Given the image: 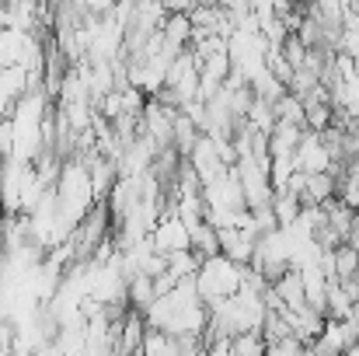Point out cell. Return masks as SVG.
Returning <instances> with one entry per match:
<instances>
[{
    "instance_id": "cell-11",
    "label": "cell",
    "mask_w": 359,
    "mask_h": 356,
    "mask_svg": "<svg viewBox=\"0 0 359 356\" xmlns=\"http://www.w3.org/2000/svg\"><path fill=\"white\" fill-rule=\"evenodd\" d=\"M192 248H196L203 258L220 255V231H217V224H213V220H203V224H196V228H192Z\"/></svg>"
},
{
    "instance_id": "cell-12",
    "label": "cell",
    "mask_w": 359,
    "mask_h": 356,
    "mask_svg": "<svg viewBox=\"0 0 359 356\" xmlns=\"http://www.w3.org/2000/svg\"><path fill=\"white\" fill-rule=\"evenodd\" d=\"M231 353L238 356H258L265 353V336L258 329H248V332H238L234 343H231Z\"/></svg>"
},
{
    "instance_id": "cell-3",
    "label": "cell",
    "mask_w": 359,
    "mask_h": 356,
    "mask_svg": "<svg viewBox=\"0 0 359 356\" xmlns=\"http://www.w3.org/2000/svg\"><path fill=\"white\" fill-rule=\"evenodd\" d=\"M297 168L300 171H328L335 161H332V150H328V143L321 140V133L318 129H307L304 133V140H300V147H297Z\"/></svg>"
},
{
    "instance_id": "cell-5",
    "label": "cell",
    "mask_w": 359,
    "mask_h": 356,
    "mask_svg": "<svg viewBox=\"0 0 359 356\" xmlns=\"http://www.w3.org/2000/svg\"><path fill=\"white\" fill-rule=\"evenodd\" d=\"M143 336H147V315L129 308L122 318V336L112 353H143Z\"/></svg>"
},
{
    "instance_id": "cell-13",
    "label": "cell",
    "mask_w": 359,
    "mask_h": 356,
    "mask_svg": "<svg viewBox=\"0 0 359 356\" xmlns=\"http://www.w3.org/2000/svg\"><path fill=\"white\" fill-rule=\"evenodd\" d=\"M248 122L269 133V129L276 126V105H272L269 98H258V95H255V102H251V109H248Z\"/></svg>"
},
{
    "instance_id": "cell-2",
    "label": "cell",
    "mask_w": 359,
    "mask_h": 356,
    "mask_svg": "<svg viewBox=\"0 0 359 356\" xmlns=\"http://www.w3.org/2000/svg\"><path fill=\"white\" fill-rule=\"evenodd\" d=\"M150 241H154L157 251L171 255V251H178V248H192V231H189V224L178 217V210H161V217H157V224H154V231H150Z\"/></svg>"
},
{
    "instance_id": "cell-9",
    "label": "cell",
    "mask_w": 359,
    "mask_h": 356,
    "mask_svg": "<svg viewBox=\"0 0 359 356\" xmlns=\"http://www.w3.org/2000/svg\"><path fill=\"white\" fill-rule=\"evenodd\" d=\"M143 353L147 356H178V336L157 329V325H147V336H143Z\"/></svg>"
},
{
    "instance_id": "cell-8",
    "label": "cell",
    "mask_w": 359,
    "mask_h": 356,
    "mask_svg": "<svg viewBox=\"0 0 359 356\" xmlns=\"http://www.w3.org/2000/svg\"><path fill=\"white\" fill-rule=\"evenodd\" d=\"M356 276H359V248H353L349 241H342L332 251V276L328 279L346 283V279H356Z\"/></svg>"
},
{
    "instance_id": "cell-10",
    "label": "cell",
    "mask_w": 359,
    "mask_h": 356,
    "mask_svg": "<svg viewBox=\"0 0 359 356\" xmlns=\"http://www.w3.org/2000/svg\"><path fill=\"white\" fill-rule=\"evenodd\" d=\"M199 133H203V129L192 122V116H189L185 109H178V116H175V147H178V154H182V157H189V154H192V147H196Z\"/></svg>"
},
{
    "instance_id": "cell-1",
    "label": "cell",
    "mask_w": 359,
    "mask_h": 356,
    "mask_svg": "<svg viewBox=\"0 0 359 356\" xmlns=\"http://www.w3.org/2000/svg\"><path fill=\"white\" fill-rule=\"evenodd\" d=\"M241 279H244V265L234 262L231 255H210L203 258L199 272H196V286L203 294V301H220V297H231L241 290Z\"/></svg>"
},
{
    "instance_id": "cell-7",
    "label": "cell",
    "mask_w": 359,
    "mask_h": 356,
    "mask_svg": "<svg viewBox=\"0 0 359 356\" xmlns=\"http://www.w3.org/2000/svg\"><path fill=\"white\" fill-rule=\"evenodd\" d=\"M126 297H129V308L136 311H150V304L157 301V286H154V276L150 272H136L129 283H126Z\"/></svg>"
},
{
    "instance_id": "cell-6",
    "label": "cell",
    "mask_w": 359,
    "mask_h": 356,
    "mask_svg": "<svg viewBox=\"0 0 359 356\" xmlns=\"http://www.w3.org/2000/svg\"><path fill=\"white\" fill-rule=\"evenodd\" d=\"M307 126H297V122H286V119H276V126L269 129V154H297L300 140H304Z\"/></svg>"
},
{
    "instance_id": "cell-4",
    "label": "cell",
    "mask_w": 359,
    "mask_h": 356,
    "mask_svg": "<svg viewBox=\"0 0 359 356\" xmlns=\"http://www.w3.org/2000/svg\"><path fill=\"white\" fill-rule=\"evenodd\" d=\"M276 294H279V301L290 308V311H300V308H307V286H304V272H300V265H290L276 283Z\"/></svg>"
}]
</instances>
